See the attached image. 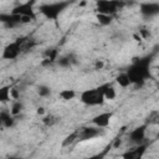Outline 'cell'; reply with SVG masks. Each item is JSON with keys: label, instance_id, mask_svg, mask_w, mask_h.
Returning <instances> with one entry per match:
<instances>
[{"label": "cell", "instance_id": "cell-23", "mask_svg": "<svg viewBox=\"0 0 159 159\" xmlns=\"http://www.w3.org/2000/svg\"><path fill=\"white\" fill-rule=\"evenodd\" d=\"M36 113H37L39 116H43V114H45V108H43V107H39L37 111H36Z\"/></svg>", "mask_w": 159, "mask_h": 159}, {"label": "cell", "instance_id": "cell-7", "mask_svg": "<svg viewBox=\"0 0 159 159\" xmlns=\"http://www.w3.org/2000/svg\"><path fill=\"white\" fill-rule=\"evenodd\" d=\"M119 4L117 1H98L97 2V14H104L113 16L118 11Z\"/></svg>", "mask_w": 159, "mask_h": 159}, {"label": "cell", "instance_id": "cell-10", "mask_svg": "<svg viewBox=\"0 0 159 159\" xmlns=\"http://www.w3.org/2000/svg\"><path fill=\"white\" fill-rule=\"evenodd\" d=\"M112 117H113V113H112V112H101L99 114H97V116L93 117L92 123H93L96 127L103 129V128H107V127L109 125Z\"/></svg>", "mask_w": 159, "mask_h": 159}, {"label": "cell", "instance_id": "cell-5", "mask_svg": "<svg viewBox=\"0 0 159 159\" xmlns=\"http://www.w3.org/2000/svg\"><path fill=\"white\" fill-rule=\"evenodd\" d=\"M32 5H34V2H24V4L15 6L10 12L19 15L21 17H31L32 20H36V12H35Z\"/></svg>", "mask_w": 159, "mask_h": 159}, {"label": "cell", "instance_id": "cell-24", "mask_svg": "<svg viewBox=\"0 0 159 159\" xmlns=\"http://www.w3.org/2000/svg\"><path fill=\"white\" fill-rule=\"evenodd\" d=\"M9 159H21V158H16V157H10Z\"/></svg>", "mask_w": 159, "mask_h": 159}, {"label": "cell", "instance_id": "cell-18", "mask_svg": "<svg viewBox=\"0 0 159 159\" xmlns=\"http://www.w3.org/2000/svg\"><path fill=\"white\" fill-rule=\"evenodd\" d=\"M22 111V103L20 101H15L12 104H11V109H10V113L15 117L16 114H19L20 112Z\"/></svg>", "mask_w": 159, "mask_h": 159}, {"label": "cell", "instance_id": "cell-13", "mask_svg": "<svg viewBox=\"0 0 159 159\" xmlns=\"http://www.w3.org/2000/svg\"><path fill=\"white\" fill-rule=\"evenodd\" d=\"M116 82H117L122 88H127V87L132 86V82H130V80H129V77H128V75H127V72L119 73V75L116 77Z\"/></svg>", "mask_w": 159, "mask_h": 159}, {"label": "cell", "instance_id": "cell-4", "mask_svg": "<svg viewBox=\"0 0 159 159\" xmlns=\"http://www.w3.org/2000/svg\"><path fill=\"white\" fill-rule=\"evenodd\" d=\"M25 39H17L12 42H10L4 50H2V58L5 60H14L19 56V53L21 52V50L24 48V43H25Z\"/></svg>", "mask_w": 159, "mask_h": 159}, {"label": "cell", "instance_id": "cell-20", "mask_svg": "<svg viewBox=\"0 0 159 159\" xmlns=\"http://www.w3.org/2000/svg\"><path fill=\"white\" fill-rule=\"evenodd\" d=\"M37 93H39L41 97H47V96H50L51 89H50L47 86L41 84V86H39V88H37Z\"/></svg>", "mask_w": 159, "mask_h": 159}, {"label": "cell", "instance_id": "cell-14", "mask_svg": "<svg viewBox=\"0 0 159 159\" xmlns=\"http://www.w3.org/2000/svg\"><path fill=\"white\" fill-rule=\"evenodd\" d=\"M102 88H103V94H104V98L106 99H114L116 96H117V92L116 89L109 84V83H106V84H102Z\"/></svg>", "mask_w": 159, "mask_h": 159}, {"label": "cell", "instance_id": "cell-1", "mask_svg": "<svg viewBox=\"0 0 159 159\" xmlns=\"http://www.w3.org/2000/svg\"><path fill=\"white\" fill-rule=\"evenodd\" d=\"M150 62L149 56L137 58L125 71L132 84H143L147 80L150 78Z\"/></svg>", "mask_w": 159, "mask_h": 159}, {"label": "cell", "instance_id": "cell-16", "mask_svg": "<svg viewBox=\"0 0 159 159\" xmlns=\"http://www.w3.org/2000/svg\"><path fill=\"white\" fill-rule=\"evenodd\" d=\"M58 96H60L61 99H63V101H71V99H73V98L76 97V92H75V89L66 88V89L60 91Z\"/></svg>", "mask_w": 159, "mask_h": 159}, {"label": "cell", "instance_id": "cell-21", "mask_svg": "<svg viewBox=\"0 0 159 159\" xmlns=\"http://www.w3.org/2000/svg\"><path fill=\"white\" fill-rule=\"evenodd\" d=\"M42 122H43L46 125H52V124H55V123L57 122V118L53 117V116H45L43 119H42Z\"/></svg>", "mask_w": 159, "mask_h": 159}, {"label": "cell", "instance_id": "cell-17", "mask_svg": "<svg viewBox=\"0 0 159 159\" xmlns=\"http://www.w3.org/2000/svg\"><path fill=\"white\" fill-rule=\"evenodd\" d=\"M96 19H97V21L99 22V25H102V26H108V25L112 24L113 16H111V15H104V14H97V15H96Z\"/></svg>", "mask_w": 159, "mask_h": 159}, {"label": "cell", "instance_id": "cell-12", "mask_svg": "<svg viewBox=\"0 0 159 159\" xmlns=\"http://www.w3.org/2000/svg\"><path fill=\"white\" fill-rule=\"evenodd\" d=\"M0 120H1V124L4 125V127H6V128H10V127H12L14 125V116L10 113V112H1V114H0Z\"/></svg>", "mask_w": 159, "mask_h": 159}, {"label": "cell", "instance_id": "cell-6", "mask_svg": "<svg viewBox=\"0 0 159 159\" xmlns=\"http://www.w3.org/2000/svg\"><path fill=\"white\" fill-rule=\"evenodd\" d=\"M145 134H147V124H143V125H139V127L132 129L128 134V138L133 144L140 145V144H143V142L145 139Z\"/></svg>", "mask_w": 159, "mask_h": 159}, {"label": "cell", "instance_id": "cell-25", "mask_svg": "<svg viewBox=\"0 0 159 159\" xmlns=\"http://www.w3.org/2000/svg\"><path fill=\"white\" fill-rule=\"evenodd\" d=\"M157 68H158V72H159V65H158V67H157Z\"/></svg>", "mask_w": 159, "mask_h": 159}, {"label": "cell", "instance_id": "cell-22", "mask_svg": "<svg viewBox=\"0 0 159 159\" xmlns=\"http://www.w3.org/2000/svg\"><path fill=\"white\" fill-rule=\"evenodd\" d=\"M103 66H104V63H103V61H102V60H97V61H96V65H94L96 70H102V68H103Z\"/></svg>", "mask_w": 159, "mask_h": 159}, {"label": "cell", "instance_id": "cell-3", "mask_svg": "<svg viewBox=\"0 0 159 159\" xmlns=\"http://www.w3.org/2000/svg\"><path fill=\"white\" fill-rule=\"evenodd\" d=\"M70 5L67 1H60V2H50L40 6V12L48 20H56L60 14Z\"/></svg>", "mask_w": 159, "mask_h": 159}, {"label": "cell", "instance_id": "cell-2", "mask_svg": "<svg viewBox=\"0 0 159 159\" xmlns=\"http://www.w3.org/2000/svg\"><path fill=\"white\" fill-rule=\"evenodd\" d=\"M80 101L89 107H97L103 104V102L106 101L104 94H103V88L102 86L96 87V88H88L81 92L80 94Z\"/></svg>", "mask_w": 159, "mask_h": 159}, {"label": "cell", "instance_id": "cell-8", "mask_svg": "<svg viewBox=\"0 0 159 159\" xmlns=\"http://www.w3.org/2000/svg\"><path fill=\"white\" fill-rule=\"evenodd\" d=\"M101 132H102V129L96 125L94 127H83L80 130H77L80 140H89V139L97 138L101 135Z\"/></svg>", "mask_w": 159, "mask_h": 159}, {"label": "cell", "instance_id": "cell-19", "mask_svg": "<svg viewBox=\"0 0 159 159\" xmlns=\"http://www.w3.org/2000/svg\"><path fill=\"white\" fill-rule=\"evenodd\" d=\"M109 149H111V145H108L103 152L97 153V154H93V155L87 157V158H83V159H104V158H106V154H107V152H108Z\"/></svg>", "mask_w": 159, "mask_h": 159}, {"label": "cell", "instance_id": "cell-11", "mask_svg": "<svg viewBox=\"0 0 159 159\" xmlns=\"http://www.w3.org/2000/svg\"><path fill=\"white\" fill-rule=\"evenodd\" d=\"M140 14L147 17H152L159 14V2H143L139 6Z\"/></svg>", "mask_w": 159, "mask_h": 159}, {"label": "cell", "instance_id": "cell-15", "mask_svg": "<svg viewBox=\"0 0 159 159\" xmlns=\"http://www.w3.org/2000/svg\"><path fill=\"white\" fill-rule=\"evenodd\" d=\"M11 99V88L9 86H4L0 89V101L2 103H6Z\"/></svg>", "mask_w": 159, "mask_h": 159}, {"label": "cell", "instance_id": "cell-9", "mask_svg": "<svg viewBox=\"0 0 159 159\" xmlns=\"http://www.w3.org/2000/svg\"><path fill=\"white\" fill-rule=\"evenodd\" d=\"M145 150H147V145L140 144V145H137L132 149L125 150L122 154V158L123 159H143V155L145 154Z\"/></svg>", "mask_w": 159, "mask_h": 159}]
</instances>
